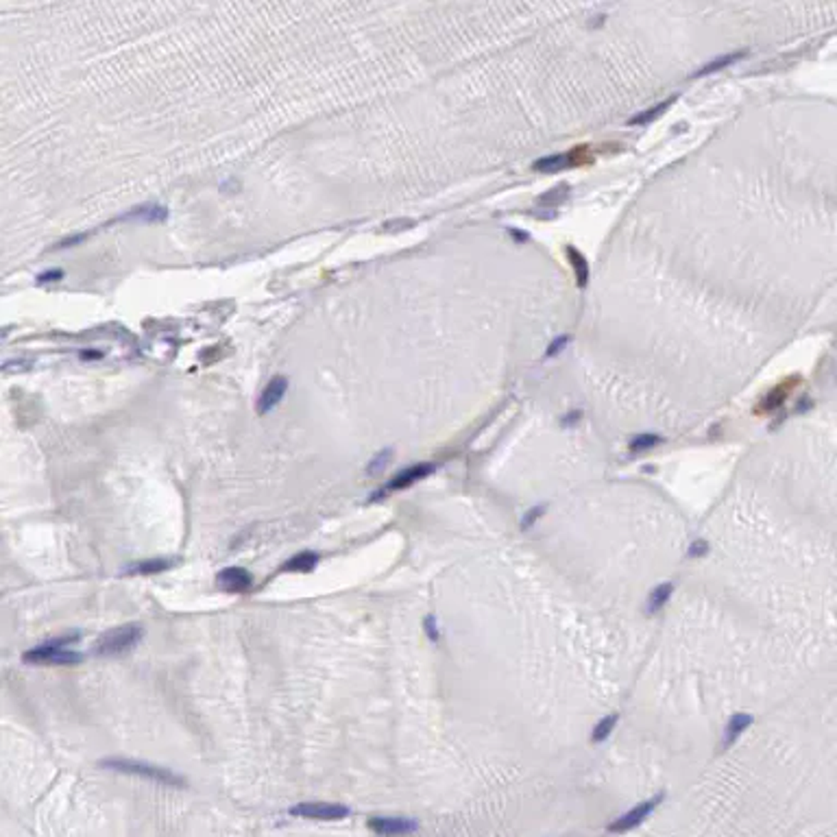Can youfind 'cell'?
Here are the masks:
<instances>
[{"mask_svg":"<svg viewBox=\"0 0 837 837\" xmlns=\"http://www.w3.org/2000/svg\"><path fill=\"white\" fill-rule=\"evenodd\" d=\"M737 59H742V53H737V55H722V57L713 59L711 63H707L702 70H698V73H695L693 77H705V75L717 73V70H722V68H726V65H730V63H735Z\"/></svg>","mask_w":837,"mask_h":837,"instance_id":"ac0fdd59","label":"cell"},{"mask_svg":"<svg viewBox=\"0 0 837 837\" xmlns=\"http://www.w3.org/2000/svg\"><path fill=\"white\" fill-rule=\"evenodd\" d=\"M369 828L381 837H397L416 831V822L410 818H391V816H375L369 820Z\"/></svg>","mask_w":837,"mask_h":837,"instance_id":"52a82bcc","label":"cell"},{"mask_svg":"<svg viewBox=\"0 0 837 837\" xmlns=\"http://www.w3.org/2000/svg\"><path fill=\"white\" fill-rule=\"evenodd\" d=\"M707 552H709V545H707V541H702V539H698V541H693L691 543V547H689V558H702V556H707Z\"/></svg>","mask_w":837,"mask_h":837,"instance_id":"7402d4cb","label":"cell"},{"mask_svg":"<svg viewBox=\"0 0 837 837\" xmlns=\"http://www.w3.org/2000/svg\"><path fill=\"white\" fill-rule=\"evenodd\" d=\"M660 800H663V794H656L654 798H648V800L639 802L637 807H633L631 811L621 814L615 822H611V824H609V831H611V833H626V831L637 828L643 820L650 818V814L658 807V802H660Z\"/></svg>","mask_w":837,"mask_h":837,"instance_id":"5b68a950","label":"cell"},{"mask_svg":"<svg viewBox=\"0 0 837 837\" xmlns=\"http://www.w3.org/2000/svg\"><path fill=\"white\" fill-rule=\"evenodd\" d=\"M796 381H798L796 375H794V377H787L785 381H781L777 389H772L770 393H767V395L761 399V404L757 406V412H772V410H777L779 406H783V401H785V399L789 397V393L794 391Z\"/></svg>","mask_w":837,"mask_h":837,"instance_id":"30bf717a","label":"cell"},{"mask_svg":"<svg viewBox=\"0 0 837 837\" xmlns=\"http://www.w3.org/2000/svg\"><path fill=\"white\" fill-rule=\"evenodd\" d=\"M170 565H172L170 561H162V558H153V561H147V563H142V565H135V567L131 569V574H142V576H153V574H159V572H166V569H168Z\"/></svg>","mask_w":837,"mask_h":837,"instance_id":"ffe728a7","label":"cell"},{"mask_svg":"<svg viewBox=\"0 0 837 837\" xmlns=\"http://www.w3.org/2000/svg\"><path fill=\"white\" fill-rule=\"evenodd\" d=\"M543 510H545L543 506H535V508H532V510H530V512H528L526 517H523V519H521V528H530V526H532V523H535V521H537V519H539V517L543 515Z\"/></svg>","mask_w":837,"mask_h":837,"instance_id":"603a6c76","label":"cell"},{"mask_svg":"<svg viewBox=\"0 0 837 837\" xmlns=\"http://www.w3.org/2000/svg\"><path fill=\"white\" fill-rule=\"evenodd\" d=\"M79 637L77 635H65L53 641H46L38 648H33L22 654V660L28 665H77L81 660V654L75 650H65L63 646L75 643Z\"/></svg>","mask_w":837,"mask_h":837,"instance_id":"7a4b0ae2","label":"cell"},{"mask_svg":"<svg viewBox=\"0 0 837 837\" xmlns=\"http://www.w3.org/2000/svg\"><path fill=\"white\" fill-rule=\"evenodd\" d=\"M216 586L225 593H247L253 586V576L242 567H227L216 576Z\"/></svg>","mask_w":837,"mask_h":837,"instance_id":"ba28073f","label":"cell"},{"mask_svg":"<svg viewBox=\"0 0 837 837\" xmlns=\"http://www.w3.org/2000/svg\"><path fill=\"white\" fill-rule=\"evenodd\" d=\"M750 724H752V715L750 713H735V715H732L728 720L726 728H724V748H728L732 742H737L739 735Z\"/></svg>","mask_w":837,"mask_h":837,"instance_id":"4fadbf2b","label":"cell"},{"mask_svg":"<svg viewBox=\"0 0 837 837\" xmlns=\"http://www.w3.org/2000/svg\"><path fill=\"white\" fill-rule=\"evenodd\" d=\"M317 563H319V554H314V552H299V554H295L293 558H288V561L282 565V569H279V572L307 574V572H312L314 567H317Z\"/></svg>","mask_w":837,"mask_h":837,"instance_id":"7c38bea8","label":"cell"},{"mask_svg":"<svg viewBox=\"0 0 837 837\" xmlns=\"http://www.w3.org/2000/svg\"><path fill=\"white\" fill-rule=\"evenodd\" d=\"M580 155V151H574V153H558V155H547V157H541V159H537L535 164H532V168L535 170H541V172H558V170H565V168H572V166H576L578 164V157Z\"/></svg>","mask_w":837,"mask_h":837,"instance_id":"8fae6325","label":"cell"},{"mask_svg":"<svg viewBox=\"0 0 837 837\" xmlns=\"http://www.w3.org/2000/svg\"><path fill=\"white\" fill-rule=\"evenodd\" d=\"M102 767H107V770L114 772H125L131 777H142L149 779L157 785H166V787H181L186 781L181 777H177L174 772H170L168 767L162 765H153L147 761H135V759H120V757H112V759H102L100 761Z\"/></svg>","mask_w":837,"mask_h":837,"instance_id":"6da1fadb","label":"cell"},{"mask_svg":"<svg viewBox=\"0 0 837 837\" xmlns=\"http://www.w3.org/2000/svg\"><path fill=\"white\" fill-rule=\"evenodd\" d=\"M567 190H569V186H565V184L556 186V188H552L549 192H545V194L539 199V203H541L543 207H558V205H561V203L567 199Z\"/></svg>","mask_w":837,"mask_h":837,"instance_id":"d6986e66","label":"cell"},{"mask_svg":"<svg viewBox=\"0 0 837 837\" xmlns=\"http://www.w3.org/2000/svg\"><path fill=\"white\" fill-rule=\"evenodd\" d=\"M434 469H436V467H434L432 463H423V465H414V467H408V469H404L401 473H397L393 480H389L386 484H384V486L379 488V491L373 495V500H377V498H384V495H389V493H395V491H404V488L412 486L416 480H421V478L430 475Z\"/></svg>","mask_w":837,"mask_h":837,"instance_id":"8992f818","label":"cell"},{"mask_svg":"<svg viewBox=\"0 0 837 837\" xmlns=\"http://www.w3.org/2000/svg\"><path fill=\"white\" fill-rule=\"evenodd\" d=\"M286 389H288V379H286V377H273V379L268 381V386H266V389L262 391V395H260L258 412H260V414L270 412L279 401H282Z\"/></svg>","mask_w":837,"mask_h":837,"instance_id":"9c48e42d","label":"cell"},{"mask_svg":"<svg viewBox=\"0 0 837 837\" xmlns=\"http://www.w3.org/2000/svg\"><path fill=\"white\" fill-rule=\"evenodd\" d=\"M674 98H670V100H665V102H656L652 110H646V112H639L637 116H633L631 118V125H648V122H652V120H656L663 112H665L668 107H670V102H672Z\"/></svg>","mask_w":837,"mask_h":837,"instance_id":"e0dca14e","label":"cell"},{"mask_svg":"<svg viewBox=\"0 0 837 837\" xmlns=\"http://www.w3.org/2000/svg\"><path fill=\"white\" fill-rule=\"evenodd\" d=\"M658 443H660V438H658L656 434H639V436L631 443V451H633V453H639V451L652 449V447L658 445Z\"/></svg>","mask_w":837,"mask_h":837,"instance_id":"44dd1931","label":"cell"},{"mask_svg":"<svg viewBox=\"0 0 837 837\" xmlns=\"http://www.w3.org/2000/svg\"><path fill=\"white\" fill-rule=\"evenodd\" d=\"M293 816L305 818V820H321V822H334L342 820L349 816V809L336 802H301V805L290 809Z\"/></svg>","mask_w":837,"mask_h":837,"instance_id":"277c9868","label":"cell"},{"mask_svg":"<svg viewBox=\"0 0 837 837\" xmlns=\"http://www.w3.org/2000/svg\"><path fill=\"white\" fill-rule=\"evenodd\" d=\"M672 593H674V584L672 582H663V584L654 586L652 593H650V598H648V613L650 615L658 613L663 606L668 604V600L672 598Z\"/></svg>","mask_w":837,"mask_h":837,"instance_id":"5bb4252c","label":"cell"},{"mask_svg":"<svg viewBox=\"0 0 837 837\" xmlns=\"http://www.w3.org/2000/svg\"><path fill=\"white\" fill-rule=\"evenodd\" d=\"M567 258H569V262H572V268H574V273H576L578 286H580V288H584V286H586V282H589V264H586L584 256H582L580 251H576L574 247H567Z\"/></svg>","mask_w":837,"mask_h":837,"instance_id":"9a60e30c","label":"cell"},{"mask_svg":"<svg viewBox=\"0 0 837 837\" xmlns=\"http://www.w3.org/2000/svg\"><path fill=\"white\" fill-rule=\"evenodd\" d=\"M617 720H619V715H617V713H611V715L602 717V720H600L596 726H593V732H591V742L600 744V742L609 739V737H611V732L615 730V724H617Z\"/></svg>","mask_w":837,"mask_h":837,"instance_id":"2e32d148","label":"cell"},{"mask_svg":"<svg viewBox=\"0 0 837 837\" xmlns=\"http://www.w3.org/2000/svg\"><path fill=\"white\" fill-rule=\"evenodd\" d=\"M567 336H561V338H556L552 344H549V349H547V356H554V354H558V352H563V347L567 344Z\"/></svg>","mask_w":837,"mask_h":837,"instance_id":"cb8c5ba5","label":"cell"},{"mask_svg":"<svg viewBox=\"0 0 837 837\" xmlns=\"http://www.w3.org/2000/svg\"><path fill=\"white\" fill-rule=\"evenodd\" d=\"M142 635H144V631L140 623L116 626V628H112V631L98 637V641L94 643V652L98 656H116V654L129 652L140 639H142Z\"/></svg>","mask_w":837,"mask_h":837,"instance_id":"3957f363","label":"cell"}]
</instances>
